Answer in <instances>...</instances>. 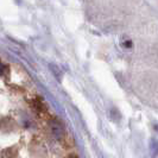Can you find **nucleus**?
Masks as SVG:
<instances>
[{
    "label": "nucleus",
    "mask_w": 158,
    "mask_h": 158,
    "mask_svg": "<svg viewBox=\"0 0 158 158\" xmlns=\"http://www.w3.org/2000/svg\"><path fill=\"white\" fill-rule=\"evenodd\" d=\"M49 127H50L51 135H54L55 139H58V140L63 139L64 135H65V128H64V125L58 120V119H52V120H50Z\"/></svg>",
    "instance_id": "1"
},
{
    "label": "nucleus",
    "mask_w": 158,
    "mask_h": 158,
    "mask_svg": "<svg viewBox=\"0 0 158 158\" xmlns=\"http://www.w3.org/2000/svg\"><path fill=\"white\" fill-rule=\"evenodd\" d=\"M5 70H6V67L1 63V61H0V75H2L5 73Z\"/></svg>",
    "instance_id": "3"
},
{
    "label": "nucleus",
    "mask_w": 158,
    "mask_h": 158,
    "mask_svg": "<svg viewBox=\"0 0 158 158\" xmlns=\"http://www.w3.org/2000/svg\"><path fill=\"white\" fill-rule=\"evenodd\" d=\"M1 157L2 158H17L18 157V148H17V146L6 148L5 150H2V152H1Z\"/></svg>",
    "instance_id": "2"
},
{
    "label": "nucleus",
    "mask_w": 158,
    "mask_h": 158,
    "mask_svg": "<svg viewBox=\"0 0 158 158\" xmlns=\"http://www.w3.org/2000/svg\"><path fill=\"white\" fill-rule=\"evenodd\" d=\"M67 158H79L77 156H75V155H70V156H68Z\"/></svg>",
    "instance_id": "4"
}]
</instances>
